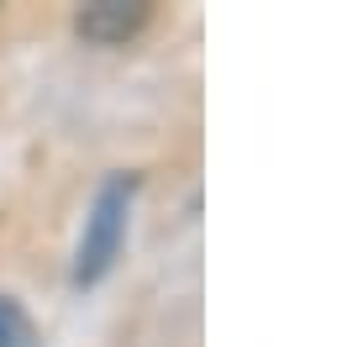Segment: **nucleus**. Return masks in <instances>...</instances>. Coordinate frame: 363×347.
<instances>
[{
    "label": "nucleus",
    "instance_id": "2",
    "mask_svg": "<svg viewBox=\"0 0 363 347\" xmlns=\"http://www.w3.org/2000/svg\"><path fill=\"white\" fill-rule=\"evenodd\" d=\"M147 16H153L147 0H95V6H84L79 16H74V27H79L84 42L116 47V42H127V37L143 32Z\"/></svg>",
    "mask_w": 363,
    "mask_h": 347
},
{
    "label": "nucleus",
    "instance_id": "1",
    "mask_svg": "<svg viewBox=\"0 0 363 347\" xmlns=\"http://www.w3.org/2000/svg\"><path fill=\"white\" fill-rule=\"evenodd\" d=\"M132 190L137 179L132 174H111L100 184L90 216H84V237H79V253H74V284H100L116 263L121 242H127V205H132Z\"/></svg>",
    "mask_w": 363,
    "mask_h": 347
},
{
    "label": "nucleus",
    "instance_id": "3",
    "mask_svg": "<svg viewBox=\"0 0 363 347\" xmlns=\"http://www.w3.org/2000/svg\"><path fill=\"white\" fill-rule=\"evenodd\" d=\"M0 347H37V326L11 295H0Z\"/></svg>",
    "mask_w": 363,
    "mask_h": 347
}]
</instances>
